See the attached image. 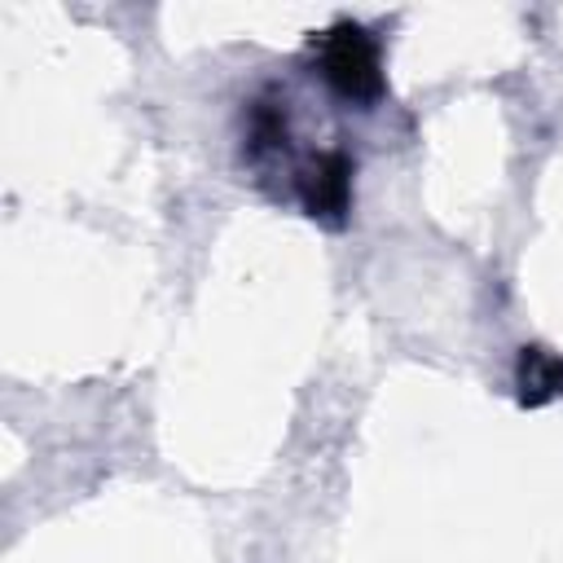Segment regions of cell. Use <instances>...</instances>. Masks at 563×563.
<instances>
[{
	"label": "cell",
	"mask_w": 563,
	"mask_h": 563,
	"mask_svg": "<svg viewBox=\"0 0 563 563\" xmlns=\"http://www.w3.org/2000/svg\"><path fill=\"white\" fill-rule=\"evenodd\" d=\"M286 150V97L260 92L246 106V128H242V158L260 163L264 154Z\"/></svg>",
	"instance_id": "4"
},
{
	"label": "cell",
	"mask_w": 563,
	"mask_h": 563,
	"mask_svg": "<svg viewBox=\"0 0 563 563\" xmlns=\"http://www.w3.org/2000/svg\"><path fill=\"white\" fill-rule=\"evenodd\" d=\"M515 396L523 409L563 400V356L541 343H523L515 356Z\"/></svg>",
	"instance_id": "3"
},
{
	"label": "cell",
	"mask_w": 563,
	"mask_h": 563,
	"mask_svg": "<svg viewBox=\"0 0 563 563\" xmlns=\"http://www.w3.org/2000/svg\"><path fill=\"white\" fill-rule=\"evenodd\" d=\"M299 207L321 224H343L352 207V158L347 150H321L312 154L295 176Z\"/></svg>",
	"instance_id": "2"
},
{
	"label": "cell",
	"mask_w": 563,
	"mask_h": 563,
	"mask_svg": "<svg viewBox=\"0 0 563 563\" xmlns=\"http://www.w3.org/2000/svg\"><path fill=\"white\" fill-rule=\"evenodd\" d=\"M317 70H321V79L343 101H356V106H374L383 97V88H387L378 40L361 22H352V18H343L330 31H321V40H317Z\"/></svg>",
	"instance_id": "1"
}]
</instances>
